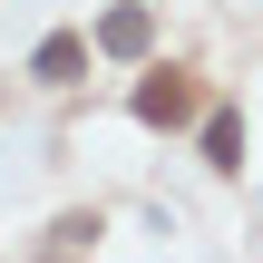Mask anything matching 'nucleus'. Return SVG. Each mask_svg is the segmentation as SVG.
<instances>
[{
    "label": "nucleus",
    "instance_id": "obj_1",
    "mask_svg": "<svg viewBox=\"0 0 263 263\" xmlns=\"http://www.w3.org/2000/svg\"><path fill=\"white\" fill-rule=\"evenodd\" d=\"M146 39H156V20H146L137 0H117V10L98 20V49H107V59H146Z\"/></svg>",
    "mask_w": 263,
    "mask_h": 263
},
{
    "label": "nucleus",
    "instance_id": "obj_2",
    "mask_svg": "<svg viewBox=\"0 0 263 263\" xmlns=\"http://www.w3.org/2000/svg\"><path fill=\"white\" fill-rule=\"evenodd\" d=\"M137 117H146V127H185V117H195V88H185V78H146V88H137Z\"/></svg>",
    "mask_w": 263,
    "mask_h": 263
},
{
    "label": "nucleus",
    "instance_id": "obj_3",
    "mask_svg": "<svg viewBox=\"0 0 263 263\" xmlns=\"http://www.w3.org/2000/svg\"><path fill=\"white\" fill-rule=\"evenodd\" d=\"M78 68H88V39H68V29H59V39H39V49H29V78H49V88H68V78H78Z\"/></svg>",
    "mask_w": 263,
    "mask_h": 263
},
{
    "label": "nucleus",
    "instance_id": "obj_4",
    "mask_svg": "<svg viewBox=\"0 0 263 263\" xmlns=\"http://www.w3.org/2000/svg\"><path fill=\"white\" fill-rule=\"evenodd\" d=\"M205 156H215V166H244V117H234V107L205 117Z\"/></svg>",
    "mask_w": 263,
    "mask_h": 263
}]
</instances>
